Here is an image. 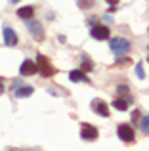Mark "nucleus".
<instances>
[{
	"instance_id": "obj_19",
	"label": "nucleus",
	"mask_w": 149,
	"mask_h": 151,
	"mask_svg": "<svg viewBox=\"0 0 149 151\" xmlns=\"http://www.w3.org/2000/svg\"><path fill=\"white\" fill-rule=\"evenodd\" d=\"M128 63H130V59H119V61H117L115 65L119 67V65H128Z\"/></svg>"
},
{
	"instance_id": "obj_4",
	"label": "nucleus",
	"mask_w": 149,
	"mask_h": 151,
	"mask_svg": "<svg viewBox=\"0 0 149 151\" xmlns=\"http://www.w3.org/2000/svg\"><path fill=\"white\" fill-rule=\"evenodd\" d=\"M117 134H119V138L122 142H126V144H132L134 142V128H132V124H119V128H117Z\"/></svg>"
},
{
	"instance_id": "obj_6",
	"label": "nucleus",
	"mask_w": 149,
	"mask_h": 151,
	"mask_svg": "<svg viewBox=\"0 0 149 151\" xmlns=\"http://www.w3.org/2000/svg\"><path fill=\"white\" fill-rule=\"evenodd\" d=\"M90 35H92V38H96V40H107V38L111 37V33H109V27H103V25L92 27Z\"/></svg>"
},
{
	"instance_id": "obj_10",
	"label": "nucleus",
	"mask_w": 149,
	"mask_h": 151,
	"mask_svg": "<svg viewBox=\"0 0 149 151\" xmlns=\"http://www.w3.org/2000/svg\"><path fill=\"white\" fill-rule=\"evenodd\" d=\"M92 109L96 111L97 115H101V117H105V119L109 117V109H107V105H105V103L101 101V100H94V101H92Z\"/></svg>"
},
{
	"instance_id": "obj_12",
	"label": "nucleus",
	"mask_w": 149,
	"mask_h": 151,
	"mask_svg": "<svg viewBox=\"0 0 149 151\" xmlns=\"http://www.w3.org/2000/svg\"><path fill=\"white\" fill-rule=\"evenodd\" d=\"M17 15L21 19H31L34 15V6H23V8H17Z\"/></svg>"
},
{
	"instance_id": "obj_18",
	"label": "nucleus",
	"mask_w": 149,
	"mask_h": 151,
	"mask_svg": "<svg viewBox=\"0 0 149 151\" xmlns=\"http://www.w3.org/2000/svg\"><path fill=\"white\" fill-rule=\"evenodd\" d=\"M136 75H138V78H143V63L136 65Z\"/></svg>"
},
{
	"instance_id": "obj_7",
	"label": "nucleus",
	"mask_w": 149,
	"mask_h": 151,
	"mask_svg": "<svg viewBox=\"0 0 149 151\" xmlns=\"http://www.w3.org/2000/svg\"><path fill=\"white\" fill-rule=\"evenodd\" d=\"M19 73L23 75V77H31V75L38 73V65L33 61H29V59H25V61L21 63V67H19Z\"/></svg>"
},
{
	"instance_id": "obj_16",
	"label": "nucleus",
	"mask_w": 149,
	"mask_h": 151,
	"mask_svg": "<svg viewBox=\"0 0 149 151\" xmlns=\"http://www.w3.org/2000/svg\"><path fill=\"white\" fill-rule=\"evenodd\" d=\"M117 94H119V96H130V88H128L126 84H120L119 88H117Z\"/></svg>"
},
{
	"instance_id": "obj_15",
	"label": "nucleus",
	"mask_w": 149,
	"mask_h": 151,
	"mask_svg": "<svg viewBox=\"0 0 149 151\" xmlns=\"http://www.w3.org/2000/svg\"><path fill=\"white\" fill-rule=\"evenodd\" d=\"M82 71H86V73H88V71H92V61L88 59V55H84V58H82Z\"/></svg>"
},
{
	"instance_id": "obj_8",
	"label": "nucleus",
	"mask_w": 149,
	"mask_h": 151,
	"mask_svg": "<svg viewBox=\"0 0 149 151\" xmlns=\"http://www.w3.org/2000/svg\"><path fill=\"white\" fill-rule=\"evenodd\" d=\"M2 35H4V44H6V46H15V44H17V35L14 33V29H11V27L4 25Z\"/></svg>"
},
{
	"instance_id": "obj_20",
	"label": "nucleus",
	"mask_w": 149,
	"mask_h": 151,
	"mask_svg": "<svg viewBox=\"0 0 149 151\" xmlns=\"http://www.w3.org/2000/svg\"><path fill=\"white\" fill-rule=\"evenodd\" d=\"M109 2V6H117V4H119V0H107Z\"/></svg>"
},
{
	"instance_id": "obj_22",
	"label": "nucleus",
	"mask_w": 149,
	"mask_h": 151,
	"mask_svg": "<svg viewBox=\"0 0 149 151\" xmlns=\"http://www.w3.org/2000/svg\"><path fill=\"white\" fill-rule=\"evenodd\" d=\"M11 2H14V4H15V2H19V0H11Z\"/></svg>"
},
{
	"instance_id": "obj_21",
	"label": "nucleus",
	"mask_w": 149,
	"mask_h": 151,
	"mask_svg": "<svg viewBox=\"0 0 149 151\" xmlns=\"http://www.w3.org/2000/svg\"><path fill=\"white\" fill-rule=\"evenodd\" d=\"M0 94H4V82L0 81Z\"/></svg>"
},
{
	"instance_id": "obj_2",
	"label": "nucleus",
	"mask_w": 149,
	"mask_h": 151,
	"mask_svg": "<svg viewBox=\"0 0 149 151\" xmlns=\"http://www.w3.org/2000/svg\"><path fill=\"white\" fill-rule=\"evenodd\" d=\"M37 65H38V73L42 75V77H52V75H56V67L50 63L48 58H44V55H38L37 59Z\"/></svg>"
},
{
	"instance_id": "obj_1",
	"label": "nucleus",
	"mask_w": 149,
	"mask_h": 151,
	"mask_svg": "<svg viewBox=\"0 0 149 151\" xmlns=\"http://www.w3.org/2000/svg\"><path fill=\"white\" fill-rule=\"evenodd\" d=\"M109 48L115 55H124L130 50V42L126 38H109Z\"/></svg>"
},
{
	"instance_id": "obj_13",
	"label": "nucleus",
	"mask_w": 149,
	"mask_h": 151,
	"mask_svg": "<svg viewBox=\"0 0 149 151\" xmlns=\"http://www.w3.org/2000/svg\"><path fill=\"white\" fill-rule=\"evenodd\" d=\"M33 94V88L31 86H19V88H15V96L17 98H27Z\"/></svg>"
},
{
	"instance_id": "obj_11",
	"label": "nucleus",
	"mask_w": 149,
	"mask_h": 151,
	"mask_svg": "<svg viewBox=\"0 0 149 151\" xmlns=\"http://www.w3.org/2000/svg\"><path fill=\"white\" fill-rule=\"evenodd\" d=\"M69 78H71V81L73 82H80V81H84V82H88V84H90V78L88 77H86V71H71V73H69Z\"/></svg>"
},
{
	"instance_id": "obj_14",
	"label": "nucleus",
	"mask_w": 149,
	"mask_h": 151,
	"mask_svg": "<svg viewBox=\"0 0 149 151\" xmlns=\"http://www.w3.org/2000/svg\"><path fill=\"white\" fill-rule=\"evenodd\" d=\"M140 128H142V132L145 134V136H149V115H145V117L140 121Z\"/></svg>"
},
{
	"instance_id": "obj_17",
	"label": "nucleus",
	"mask_w": 149,
	"mask_h": 151,
	"mask_svg": "<svg viewBox=\"0 0 149 151\" xmlns=\"http://www.w3.org/2000/svg\"><path fill=\"white\" fill-rule=\"evenodd\" d=\"M77 4H78V8H90V6H94V0H77Z\"/></svg>"
},
{
	"instance_id": "obj_9",
	"label": "nucleus",
	"mask_w": 149,
	"mask_h": 151,
	"mask_svg": "<svg viewBox=\"0 0 149 151\" xmlns=\"http://www.w3.org/2000/svg\"><path fill=\"white\" fill-rule=\"evenodd\" d=\"M130 101H132L130 96H120V98H117V100H113V107L119 109V111H126L128 105H130Z\"/></svg>"
},
{
	"instance_id": "obj_5",
	"label": "nucleus",
	"mask_w": 149,
	"mask_h": 151,
	"mask_svg": "<svg viewBox=\"0 0 149 151\" xmlns=\"http://www.w3.org/2000/svg\"><path fill=\"white\" fill-rule=\"evenodd\" d=\"M80 138H82V140H88V142H94L97 138V128L94 124L82 122V124H80Z\"/></svg>"
},
{
	"instance_id": "obj_3",
	"label": "nucleus",
	"mask_w": 149,
	"mask_h": 151,
	"mask_svg": "<svg viewBox=\"0 0 149 151\" xmlns=\"http://www.w3.org/2000/svg\"><path fill=\"white\" fill-rule=\"evenodd\" d=\"M27 29H29V33L33 35V38H34L37 42H42V40H44V37H46L44 27H42L38 21H34V19H29V23H27Z\"/></svg>"
}]
</instances>
